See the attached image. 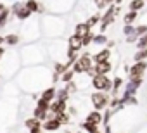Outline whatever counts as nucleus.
<instances>
[{"label": "nucleus", "instance_id": "obj_1", "mask_svg": "<svg viewBox=\"0 0 147 133\" xmlns=\"http://www.w3.org/2000/svg\"><path fill=\"white\" fill-rule=\"evenodd\" d=\"M40 30H42V35H45L47 38H55V36L64 35V31H66V21L62 17L49 14V16H43L40 19Z\"/></svg>", "mask_w": 147, "mask_h": 133}, {"label": "nucleus", "instance_id": "obj_2", "mask_svg": "<svg viewBox=\"0 0 147 133\" xmlns=\"http://www.w3.org/2000/svg\"><path fill=\"white\" fill-rule=\"evenodd\" d=\"M19 59L24 66H38L42 60H45V48L40 43H30L21 50Z\"/></svg>", "mask_w": 147, "mask_h": 133}, {"label": "nucleus", "instance_id": "obj_3", "mask_svg": "<svg viewBox=\"0 0 147 133\" xmlns=\"http://www.w3.org/2000/svg\"><path fill=\"white\" fill-rule=\"evenodd\" d=\"M23 28H21V38H24L26 42H33L36 38L42 36V30H40V19H28V21H23Z\"/></svg>", "mask_w": 147, "mask_h": 133}, {"label": "nucleus", "instance_id": "obj_4", "mask_svg": "<svg viewBox=\"0 0 147 133\" xmlns=\"http://www.w3.org/2000/svg\"><path fill=\"white\" fill-rule=\"evenodd\" d=\"M94 68V60H92V54L85 52V54H80L76 62L71 66V69L75 71V75H85L88 69Z\"/></svg>", "mask_w": 147, "mask_h": 133}, {"label": "nucleus", "instance_id": "obj_5", "mask_svg": "<svg viewBox=\"0 0 147 133\" xmlns=\"http://www.w3.org/2000/svg\"><path fill=\"white\" fill-rule=\"evenodd\" d=\"M92 88L97 92H107L111 93L113 90V80L109 78V75H95L92 76Z\"/></svg>", "mask_w": 147, "mask_h": 133}, {"label": "nucleus", "instance_id": "obj_6", "mask_svg": "<svg viewBox=\"0 0 147 133\" xmlns=\"http://www.w3.org/2000/svg\"><path fill=\"white\" fill-rule=\"evenodd\" d=\"M109 99H111V95L107 92H97L95 90L90 95V102H92V105H94L95 111H104L107 107V104H109Z\"/></svg>", "mask_w": 147, "mask_h": 133}, {"label": "nucleus", "instance_id": "obj_7", "mask_svg": "<svg viewBox=\"0 0 147 133\" xmlns=\"http://www.w3.org/2000/svg\"><path fill=\"white\" fill-rule=\"evenodd\" d=\"M147 71V60H137L128 68V76H144Z\"/></svg>", "mask_w": 147, "mask_h": 133}, {"label": "nucleus", "instance_id": "obj_8", "mask_svg": "<svg viewBox=\"0 0 147 133\" xmlns=\"http://www.w3.org/2000/svg\"><path fill=\"white\" fill-rule=\"evenodd\" d=\"M66 43H67V52H80V50L83 48V45H82V36L76 35V33L69 35Z\"/></svg>", "mask_w": 147, "mask_h": 133}, {"label": "nucleus", "instance_id": "obj_9", "mask_svg": "<svg viewBox=\"0 0 147 133\" xmlns=\"http://www.w3.org/2000/svg\"><path fill=\"white\" fill-rule=\"evenodd\" d=\"M62 126H64V124H62V123H61L57 118H49V119H45V121L42 123V128H43V131H49V133L59 131Z\"/></svg>", "mask_w": 147, "mask_h": 133}, {"label": "nucleus", "instance_id": "obj_10", "mask_svg": "<svg viewBox=\"0 0 147 133\" xmlns=\"http://www.w3.org/2000/svg\"><path fill=\"white\" fill-rule=\"evenodd\" d=\"M113 71V62L104 60V62H95L94 64V73L95 75H109Z\"/></svg>", "mask_w": 147, "mask_h": 133}, {"label": "nucleus", "instance_id": "obj_11", "mask_svg": "<svg viewBox=\"0 0 147 133\" xmlns=\"http://www.w3.org/2000/svg\"><path fill=\"white\" fill-rule=\"evenodd\" d=\"M4 43H5L7 47H11V48H16V47L21 43V35L16 33V31H12V33H9V35L4 36Z\"/></svg>", "mask_w": 147, "mask_h": 133}, {"label": "nucleus", "instance_id": "obj_12", "mask_svg": "<svg viewBox=\"0 0 147 133\" xmlns=\"http://www.w3.org/2000/svg\"><path fill=\"white\" fill-rule=\"evenodd\" d=\"M92 60H94V64L95 62H104V60H111V48H107V47H104V48H100L97 54H94L92 55Z\"/></svg>", "mask_w": 147, "mask_h": 133}, {"label": "nucleus", "instance_id": "obj_13", "mask_svg": "<svg viewBox=\"0 0 147 133\" xmlns=\"http://www.w3.org/2000/svg\"><path fill=\"white\" fill-rule=\"evenodd\" d=\"M66 109H67V100H61V99H54L49 105L50 112H62Z\"/></svg>", "mask_w": 147, "mask_h": 133}, {"label": "nucleus", "instance_id": "obj_14", "mask_svg": "<svg viewBox=\"0 0 147 133\" xmlns=\"http://www.w3.org/2000/svg\"><path fill=\"white\" fill-rule=\"evenodd\" d=\"M85 121L87 123H92V124H95V126H100L102 124V111H90L88 114H87V118H85Z\"/></svg>", "mask_w": 147, "mask_h": 133}, {"label": "nucleus", "instance_id": "obj_15", "mask_svg": "<svg viewBox=\"0 0 147 133\" xmlns=\"http://www.w3.org/2000/svg\"><path fill=\"white\" fill-rule=\"evenodd\" d=\"M55 92H57V87L50 85V87H47V88H43V90H42L40 99H43V100H47V102H52V100L55 99Z\"/></svg>", "mask_w": 147, "mask_h": 133}, {"label": "nucleus", "instance_id": "obj_16", "mask_svg": "<svg viewBox=\"0 0 147 133\" xmlns=\"http://www.w3.org/2000/svg\"><path fill=\"white\" fill-rule=\"evenodd\" d=\"M12 19V16H11V9L9 7H5L2 12H0V31H2L7 24H9V21Z\"/></svg>", "mask_w": 147, "mask_h": 133}, {"label": "nucleus", "instance_id": "obj_17", "mask_svg": "<svg viewBox=\"0 0 147 133\" xmlns=\"http://www.w3.org/2000/svg\"><path fill=\"white\" fill-rule=\"evenodd\" d=\"M100 17H102V14L97 11L95 14H90V16L85 19V23H87V26H88L90 30H94V26H97V24L100 23Z\"/></svg>", "mask_w": 147, "mask_h": 133}, {"label": "nucleus", "instance_id": "obj_18", "mask_svg": "<svg viewBox=\"0 0 147 133\" xmlns=\"http://www.w3.org/2000/svg\"><path fill=\"white\" fill-rule=\"evenodd\" d=\"M107 35L106 33H95L94 35V40H92V45H97V47H106L107 43Z\"/></svg>", "mask_w": 147, "mask_h": 133}, {"label": "nucleus", "instance_id": "obj_19", "mask_svg": "<svg viewBox=\"0 0 147 133\" xmlns=\"http://www.w3.org/2000/svg\"><path fill=\"white\" fill-rule=\"evenodd\" d=\"M24 7L31 14H38V11H40V0H24Z\"/></svg>", "mask_w": 147, "mask_h": 133}, {"label": "nucleus", "instance_id": "obj_20", "mask_svg": "<svg viewBox=\"0 0 147 133\" xmlns=\"http://www.w3.org/2000/svg\"><path fill=\"white\" fill-rule=\"evenodd\" d=\"M123 87H125V80H123L121 76H114V78H113V90H111L113 95H118Z\"/></svg>", "mask_w": 147, "mask_h": 133}, {"label": "nucleus", "instance_id": "obj_21", "mask_svg": "<svg viewBox=\"0 0 147 133\" xmlns=\"http://www.w3.org/2000/svg\"><path fill=\"white\" fill-rule=\"evenodd\" d=\"M42 123H43V121H40V119H36V118H33V116H30L28 119H24V128H26V130L40 128V126H42Z\"/></svg>", "mask_w": 147, "mask_h": 133}, {"label": "nucleus", "instance_id": "obj_22", "mask_svg": "<svg viewBox=\"0 0 147 133\" xmlns=\"http://www.w3.org/2000/svg\"><path fill=\"white\" fill-rule=\"evenodd\" d=\"M137 17H138V12L128 11V12H125V16H123V24H133V23L137 21Z\"/></svg>", "mask_w": 147, "mask_h": 133}, {"label": "nucleus", "instance_id": "obj_23", "mask_svg": "<svg viewBox=\"0 0 147 133\" xmlns=\"http://www.w3.org/2000/svg\"><path fill=\"white\" fill-rule=\"evenodd\" d=\"M144 7H145L144 0H131V2L128 4V11H135V12H140Z\"/></svg>", "mask_w": 147, "mask_h": 133}, {"label": "nucleus", "instance_id": "obj_24", "mask_svg": "<svg viewBox=\"0 0 147 133\" xmlns=\"http://www.w3.org/2000/svg\"><path fill=\"white\" fill-rule=\"evenodd\" d=\"M47 109H42V107H38V105H35V109H33V118H36V119H40V121H45L47 119Z\"/></svg>", "mask_w": 147, "mask_h": 133}, {"label": "nucleus", "instance_id": "obj_25", "mask_svg": "<svg viewBox=\"0 0 147 133\" xmlns=\"http://www.w3.org/2000/svg\"><path fill=\"white\" fill-rule=\"evenodd\" d=\"M75 71H73L71 68H67L62 75H61V78H59V81H62V83H67V81H71V80H75Z\"/></svg>", "mask_w": 147, "mask_h": 133}, {"label": "nucleus", "instance_id": "obj_26", "mask_svg": "<svg viewBox=\"0 0 147 133\" xmlns=\"http://www.w3.org/2000/svg\"><path fill=\"white\" fill-rule=\"evenodd\" d=\"M73 31H75L76 35H80V36H82V35H85L87 31H90V28L87 26V23H85V21H82V23H76V24H75V30H73Z\"/></svg>", "mask_w": 147, "mask_h": 133}, {"label": "nucleus", "instance_id": "obj_27", "mask_svg": "<svg viewBox=\"0 0 147 133\" xmlns=\"http://www.w3.org/2000/svg\"><path fill=\"white\" fill-rule=\"evenodd\" d=\"M94 35H95V33H94L92 30L87 31L85 35H82V45H83V47H90V45H92V40H94Z\"/></svg>", "mask_w": 147, "mask_h": 133}, {"label": "nucleus", "instance_id": "obj_28", "mask_svg": "<svg viewBox=\"0 0 147 133\" xmlns=\"http://www.w3.org/2000/svg\"><path fill=\"white\" fill-rule=\"evenodd\" d=\"M55 99L69 100V99H71V93L67 92V88H66V87H62V88H57V92H55Z\"/></svg>", "mask_w": 147, "mask_h": 133}, {"label": "nucleus", "instance_id": "obj_29", "mask_svg": "<svg viewBox=\"0 0 147 133\" xmlns=\"http://www.w3.org/2000/svg\"><path fill=\"white\" fill-rule=\"evenodd\" d=\"M137 60H147V48H137V52L133 54V62Z\"/></svg>", "mask_w": 147, "mask_h": 133}, {"label": "nucleus", "instance_id": "obj_30", "mask_svg": "<svg viewBox=\"0 0 147 133\" xmlns=\"http://www.w3.org/2000/svg\"><path fill=\"white\" fill-rule=\"evenodd\" d=\"M64 87L67 88V92H69V93H76V92H78V85H76V81H75V80H71V81L64 83Z\"/></svg>", "mask_w": 147, "mask_h": 133}, {"label": "nucleus", "instance_id": "obj_31", "mask_svg": "<svg viewBox=\"0 0 147 133\" xmlns=\"http://www.w3.org/2000/svg\"><path fill=\"white\" fill-rule=\"evenodd\" d=\"M107 2H106V0H94V7L100 12V11H104V9H107Z\"/></svg>", "mask_w": 147, "mask_h": 133}, {"label": "nucleus", "instance_id": "obj_32", "mask_svg": "<svg viewBox=\"0 0 147 133\" xmlns=\"http://www.w3.org/2000/svg\"><path fill=\"white\" fill-rule=\"evenodd\" d=\"M128 81H131L133 85H137V87L140 88L142 83H144V76H128Z\"/></svg>", "mask_w": 147, "mask_h": 133}, {"label": "nucleus", "instance_id": "obj_33", "mask_svg": "<svg viewBox=\"0 0 147 133\" xmlns=\"http://www.w3.org/2000/svg\"><path fill=\"white\" fill-rule=\"evenodd\" d=\"M147 33V24H140V26H135V35L137 36H142Z\"/></svg>", "mask_w": 147, "mask_h": 133}, {"label": "nucleus", "instance_id": "obj_34", "mask_svg": "<svg viewBox=\"0 0 147 133\" xmlns=\"http://www.w3.org/2000/svg\"><path fill=\"white\" fill-rule=\"evenodd\" d=\"M131 33H135V26H133V24H125V26H123V35L128 36V35H131Z\"/></svg>", "mask_w": 147, "mask_h": 133}, {"label": "nucleus", "instance_id": "obj_35", "mask_svg": "<svg viewBox=\"0 0 147 133\" xmlns=\"http://www.w3.org/2000/svg\"><path fill=\"white\" fill-rule=\"evenodd\" d=\"M66 112L71 116V118H76L78 116V109L75 107V105H67V109H66Z\"/></svg>", "mask_w": 147, "mask_h": 133}, {"label": "nucleus", "instance_id": "obj_36", "mask_svg": "<svg viewBox=\"0 0 147 133\" xmlns=\"http://www.w3.org/2000/svg\"><path fill=\"white\" fill-rule=\"evenodd\" d=\"M137 40H138V36H137L135 33H131V35H128V36H125V42H126L128 45H131V43H137Z\"/></svg>", "mask_w": 147, "mask_h": 133}, {"label": "nucleus", "instance_id": "obj_37", "mask_svg": "<svg viewBox=\"0 0 147 133\" xmlns=\"http://www.w3.org/2000/svg\"><path fill=\"white\" fill-rule=\"evenodd\" d=\"M36 105H38V107H42V109H47V111H49V105H50V102H47V100H43V99H40V97H38V100H36Z\"/></svg>", "mask_w": 147, "mask_h": 133}, {"label": "nucleus", "instance_id": "obj_38", "mask_svg": "<svg viewBox=\"0 0 147 133\" xmlns=\"http://www.w3.org/2000/svg\"><path fill=\"white\" fill-rule=\"evenodd\" d=\"M28 133H43V128L40 126V128H31V130H28Z\"/></svg>", "mask_w": 147, "mask_h": 133}, {"label": "nucleus", "instance_id": "obj_39", "mask_svg": "<svg viewBox=\"0 0 147 133\" xmlns=\"http://www.w3.org/2000/svg\"><path fill=\"white\" fill-rule=\"evenodd\" d=\"M104 133H113V126L111 124H106L104 126Z\"/></svg>", "mask_w": 147, "mask_h": 133}, {"label": "nucleus", "instance_id": "obj_40", "mask_svg": "<svg viewBox=\"0 0 147 133\" xmlns=\"http://www.w3.org/2000/svg\"><path fill=\"white\" fill-rule=\"evenodd\" d=\"M4 55H5V48H4V47H0V60H2Z\"/></svg>", "mask_w": 147, "mask_h": 133}, {"label": "nucleus", "instance_id": "obj_41", "mask_svg": "<svg viewBox=\"0 0 147 133\" xmlns=\"http://www.w3.org/2000/svg\"><path fill=\"white\" fill-rule=\"evenodd\" d=\"M5 7H7V5H5V4H4V2H0V12H2V11H4V9H5Z\"/></svg>", "mask_w": 147, "mask_h": 133}, {"label": "nucleus", "instance_id": "obj_42", "mask_svg": "<svg viewBox=\"0 0 147 133\" xmlns=\"http://www.w3.org/2000/svg\"><path fill=\"white\" fill-rule=\"evenodd\" d=\"M90 133H102V131H100V128H99V126H97V128H95V130H92V131H90Z\"/></svg>", "mask_w": 147, "mask_h": 133}, {"label": "nucleus", "instance_id": "obj_43", "mask_svg": "<svg viewBox=\"0 0 147 133\" xmlns=\"http://www.w3.org/2000/svg\"><path fill=\"white\" fill-rule=\"evenodd\" d=\"M4 45V35H0V47Z\"/></svg>", "mask_w": 147, "mask_h": 133}, {"label": "nucleus", "instance_id": "obj_44", "mask_svg": "<svg viewBox=\"0 0 147 133\" xmlns=\"http://www.w3.org/2000/svg\"><path fill=\"white\" fill-rule=\"evenodd\" d=\"M119 4H123V0H114V5H119Z\"/></svg>", "mask_w": 147, "mask_h": 133}, {"label": "nucleus", "instance_id": "obj_45", "mask_svg": "<svg viewBox=\"0 0 147 133\" xmlns=\"http://www.w3.org/2000/svg\"><path fill=\"white\" fill-rule=\"evenodd\" d=\"M106 2H107V4H114V0H106Z\"/></svg>", "mask_w": 147, "mask_h": 133}, {"label": "nucleus", "instance_id": "obj_46", "mask_svg": "<svg viewBox=\"0 0 147 133\" xmlns=\"http://www.w3.org/2000/svg\"><path fill=\"white\" fill-rule=\"evenodd\" d=\"M66 133H71V131H69V130H66Z\"/></svg>", "mask_w": 147, "mask_h": 133}, {"label": "nucleus", "instance_id": "obj_47", "mask_svg": "<svg viewBox=\"0 0 147 133\" xmlns=\"http://www.w3.org/2000/svg\"><path fill=\"white\" fill-rule=\"evenodd\" d=\"M144 2H145V4H147V0H144Z\"/></svg>", "mask_w": 147, "mask_h": 133}, {"label": "nucleus", "instance_id": "obj_48", "mask_svg": "<svg viewBox=\"0 0 147 133\" xmlns=\"http://www.w3.org/2000/svg\"><path fill=\"white\" fill-rule=\"evenodd\" d=\"M12 2H16V0H12Z\"/></svg>", "mask_w": 147, "mask_h": 133}]
</instances>
